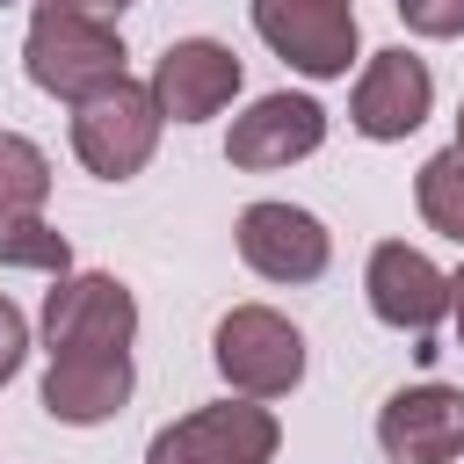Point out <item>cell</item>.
<instances>
[{
    "label": "cell",
    "instance_id": "obj_1",
    "mask_svg": "<svg viewBox=\"0 0 464 464\" xmlns=\"http://www.w3.org/2000/svg\"><path fill=\"white\" fill-rule=\"evenodd\" d=\"M22 72L51 102H87V94L123 80V36H116V22H102V14H87L72 0H36Z\"/></svg>",
    "mask_w": 464,
    "mask_h": 464
},
{
    "label": "cell",
    "instance_id": "obj_2",
    "mask_svg": "<svg viewBox=\"0 0 464 464\" xmlns=\"http://www.w3.org/2000/svg\"><path fill=\"white\" fill-rule=\"evenodd\" d=\"M160 123H167V116H160L152 87L116 80V87H102V94L72 102V152H80V167H87V174H102V181H130V174L152 160Z\"/></svg>",
    "mask_w": 464,
    "mask_h": 464
},
{
    "label": "cell",
    "instance_id": "obj_3",
    "mask_svg": "<svg viewBox=\"0 0 464 464\" xmlns=\"http://www.w3.org/2000/svg\"><path fill=\"white\" fill-rule=\"evenodd\" d=\"M210 355H218V377L246 399H283L304 377V334L268 304H232L210 334Z\"/></svg>",
    "mask_w": 464,
    "mask_h": 464
},
{
    "label": "cell",
    "instance_id": "obj_4",
    "mask_svg": "<svg viewBox=\"0 0 464 464\" xmlns=\"http://www.w3.org/2000/svg\"><path fill=\"white\" fill-rule=\"evenodd\" d=\"M283 442L276 413L254 399H225V406H196L181 420H167L145 442V464H268Z\"/></svg>",
    "mask_w": 464,
    "mask_h": 464
},
{
    "label": "cell",
    "instance_id": "obj_5",
    "mask_svg": "<svg viewBox=\"0 0 464 464\" xmlns=\"http://www.w3.org/2000/svg\"><path fill=\"white\" fill-rule=\"evenodd\" d=\"M138 334V297L116 276H58L44 297V348L51 355H109L130 348Z\"/></svg>",
    "mask_w": 464,
    "mask_h": 464
},
{
    "label": "cell",
    "instance_id": "obj_6",
    "mask_svg": "<svg viewBox=\"0 0 464 464\" xmlns=\"http://www.w3.org/2000/svg\"><path fill=\"white\" fill-rule=\"evenodd\" d=\"M254 29L304 80H341L355 58V36H362L348 0H254Z\"/></svg>",
    "mask_w": 464,
    "mask_h": 464
},
{
    "label": "cell",
    "instance_id": "obj_7",
    "mask_svg": "<svg viewBox=\"0 0 464 464\" xmlns=\"http://www.w3.org/2000/svg\"><path fill=\"white\" fill-rule=\"evenodd\" d=\"M377 450L392 464H457L464 457V392L457 384H406L377 413Z\"/></svg>",
    "mask_w": 464,
    "mask_h": 464
},
{
    "label": "cell",
    "instance_id": "obj_8",
    "mask_svg": "<svg viewBox=\"0 0 464 464\" xmlns=\"http://www.w3.org/2000/svg\"><path fill=\"white\" fill-rule=\"evenodd\" d=\"M326 225L297 203H246L239 210V261L268 283H319L326 276Z\"/></svg>",
    "mask_w": 464,
    "mask_h": 464
},
{
    "label": "cell",
    "instance_id": "obj_9",
    "mask_svg": "<svg viewBox=\"0 0 464 464\" xmlns=\"http://www.w3.org/2000/svg\"><path fill=\"white\" fill-rule=\"evenodd\" d=\"M428 109H435L428 58H413L406 44H392V51H377V58L362 65V80H355V102H348V123H355L362 138L392 145V138L420 130V123H428Z\"/></svg>",
    "mask_w": 464,
    "mask_h": 464
},
{
    "label": "cell",
    "instance_id": "obj_10",
    "mask_svg": "<svg viewBox=\"0 0 464 464\" xmlns=\"http://www.w3.org/2000/svg\"><path fill=\"white\" fill-rule=\"evenodd\" d=\"M326 145V109L312 94H261L246 116H232V138H225V160L239 174H268V167H290V160H312Z\"/></svg>",
    "mask_w": 464,
    "mask_h": 464
},
{
    "label": "cell",
    "instance_id": "obj_11",
    "mask_svg": "<svg viewBox=\"0 0 464 464\" xmlns=\"http://www.w3.org/2000/svg\"><path fill=\"white\" fill-rule=\"evenodd\" d=\"M362 290H370V312L384 319V326H399V334H435V319L450 312V276L420 254V246H406V239H384L377 254H370V268H362Z\"/></svg>",
    "mask_w": 464,
    "mask_h": 464
},
{
    "label": "cell",
    "instance_id": "obj_12",
    "mask_svg": "<svg viewBox=\"0 0 464 464\" xmlns=\"http://www.w3.org/2000/svg\"><path fill=\"white\" fill-rule=\"evenodd\" d=\"M232 94H239V58H232V44H218V36H181V44H167L160 65H152V102H160V116H174V123H203V116H218Z\"/></svg>",
    "mask_w": 464,
    "mask_h": 464
},
{
    "label": "cell",
    "instance_id": "obj_13",
    "mask_svg": "<svg viewBox=\"0 0 464 464\" xmlns=\"http://www.w3.org/2000/svg\"><path fill=\"white\" fill-rule=\"evenodd\" d=\"M138 370H130V348H109V355H51L44 370V413L65 420V428H94L109 413H123Z\"/></svg>",
    "mask_w": 464,
    "mask_h": 464
},
{
    "label": "cell",
    "instance_id": "obj_14",
    "mask_svg": "<svg viewBox=\"0 0 464 464\" xmlns=\"http://www.w3.org/2000/svg\"><path fill=\"white\" fill-rule=\"evenodd\" d=\"M44 196H51V160H44V145H29L22 130H0V225L36 218Z\"/></svg>",
    "mask_w": 464,
    "mask_h": 464
},
{
    "label": "cell",
    "instance_id": "obj_15",
    "mask_svg": "<svg viewBox=\"0 0 464 464\" xmlns=\"http://www.w3.org/2000/svg\"><path fill=\"white\" fill-rule=\"evenodd\" d=\"M413 203H420V218H428L442 239L464 246V145H442V152L420 160V174H413Z\"/></svg>",
    "mask_w": 464,
    "mask_h": 464
},
{
    "label": "cell",
    "instance_id": "obj_16",
    "mask_svg": "<svg viewBox=\"0 0 464 464\" xmlns=\"http://www.w3.org/2000/svg\"><path fill=\"white\" fill-rule=\"evenodd\" d=\"M0 268H44L58 283V276H72V246H65L58 225L22 218V225H0Z\"/></svg>",
    "mask_w": 464,
    "mask_h": 464
},
{
    "label": "cell",
    "instance_id": "obj_17",
    "mask_svg": "<svg viewBox=\"0 0 464 464\" xmlns=\"http://www.w3.org/2000/svg\"><path fill=\"white\" fill-rule=\"evenodd\" d=\"M413 36H464V0H392Z\"/></svg>",
    "mask_w": 464,
    "mask_h": 464
},
{
    "label": "cell",
    "instance_id": "obj_18",
    "mask_svg": "<svg viewBox=\"0 0 464 464\" xmlns=\"http://www.w3.org/2000/svg\"><path fill=\"white\" fill-rule=\"evenodd\" d=\"M22 355H29V319L14 312V297L0 290V384L22 370Z\"/></svg>",
    "mask_w": 464,
    "mask_h": 464
},
{
    "label": "cell",
    "instance_id": "obj_19",
    "mask_svg": "<svg viewBox=\"0 0 464 464\" xmlns=\"http://www.w3.org/2000/svg\"><path fill=\"white\" fill-rule=\"evenodd\" d=\"M450 312H457V341H464V268L450 276Z\"/></svg>",
    "mask_w": 464,
    "mask_h": 464
},
{
    "label": "cell",
    "instance_id": "obj_20",
    "mask_svg": "<svg viewBox=\"0 0 464 464\" xmlns=\"http://www.w3.org/2000/svg\"><path fill=\"white\" fill-rule=\"evenodd\" d=\"M72 7H87V14H102V22H109V14H123L130 0H72Z\"/></svg>",
    "mask_w": 464,
    "mask_h": 464
},
{
    "label": "cell",
    "instance_id": "obj_21",
    "mask_svg": "<svg viewBox=\"0 0 464 464\" xmlns=\"http://www.w3.org/2000/svg\"><path fill=\"white\" fill-rule=\"evenodd\" d=\"M457 145H464V109H457Z\"/></svg>",
    "mask_w": 464,
    "mask_h": 464
},
{
    "label": "cell",
    "instance_id": "obj_22",
    "mask_svg": "<svg viewBox=\"0 0 464 464\" xmlns=\"http://www.w3.org/2000/svg\"><path fill=\"white\" fill-rule=\"evenodd\" d=\"M0 7H7V0H0Z\"/></svg>",
    "mask_w": 464,
    "mask_h": 464
}]
</instances>
